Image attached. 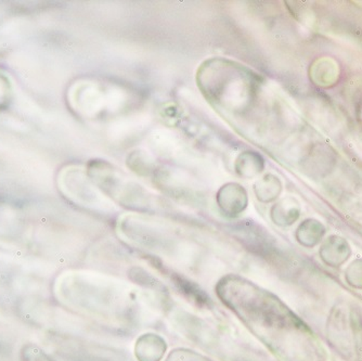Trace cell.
Instances as JSON below:
<instances>
[{
    "label": "cell",
    "mask_w": 362,
    "mask_h": 361,
    "mask_svg": "<svg viewBox=\"0 0 362 361\" xmlns=\"http://www.w3.org/2000/svg\"><path fill=\"white\" fill-rule=\"evenodd\" d=\"M280 191H281V183L272 175H266L254 183V193L256 197L259 201L265 203L278 197Z\"/></svg>",
    "instance_id": "4"
},
{
    "label": "cell",
    "mask_w": 362,
    "mask_h": 361,
    "mask_svg": "<svg viewBox=\"0 0 362 361\" xmlns=\"http://www.w3.org/2000/svg\"><path fill=\"white\" fill-rule=\"evenodd\" d=\"M216 200L219 209L229 217H235L243 213L249 204L247 193L237 183L223 185L217 193Z\"/></svg>",
    "instance_id": "1"
},
{
    "label": "cell",
    "mask_w": 362,
    "mask_h": 361,
    "mask_svg": "<svg viewBox=\"0 0 362 361\" xmlns=\"http://www.w3.org/2000/svg\"><path fill=\"white\" fill-rule=\"evenodd\" d=\"M164 338L156 334H144L136 344V356L139 361H160L166 352Z\"/></svg>",
    "instance_id": "2"
},
{
    "label": "cell",
    "mask_w": 362,
    "mask_h": 361,
    "mask_svg": "<svg viewBox=\"0 0 362 361\" xmlns=\"http://www.w3.org/2000/svg\"><path fill=\"white\" fill-rule=\"evenodd\" d=\"M264 160L257 152L245 151L240 153L235 163V169L240 177L245 179L253 178L262 173Z\"/></svg>",
    "instance_id": "3"
},
{
    "label": "cell",
    "mask_w": 362,
    "mask_h": 361,
    "mask_svg": "<svg viewBox=\"0 0 362 361\" xmlns=\"http://www.w3.org/2000/svg\"><path fill=\"white\" fill-rule=\"evenodd\" d=\"M142 152H134L132 156H128V166L134 169L138 174L148 175L151 171L152 161L146 154H141Z\"/></svg>",
    "instance_id": "5"
}]
</instances>
